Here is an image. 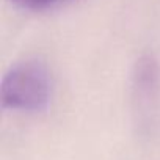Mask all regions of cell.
<instances>
[{
	"instance_id": "2",
	"label": "cell",
	"mask_w": 160,
	"mask_h": 160,
	"mask_svg": "<svg viewBox=\"0 0 160 160\" xmlns=\"http://www.w3.org/2000/svg\"><path fill=\"white\" fill-rule=\"evenodd\" d=\"M133 87L140 101L149 102L151 98H154L158 88V64L151 55H144L138 60L133 74Z\"/></svg>"
},
{
	"instance_id": "3",
	"label": "cell",
	"mask_w": 160,
	"mask_h": 160,
	"mask_svg": "<svg viewBox=\"0 0 160 160\" xmlns=\"http://www.w3.org/2000/svg\"><path fill=\"white\" fill-rule=\"evenodd\" d=\"M68 0H16V3L25 8H33V10H44V8H50L55 5H60Z\"/></svg>"
},
{
	"instance_id": "1",
	"label": "cell",
	"mask_w": 160,
	"mask_h": 160,
	"mask_svg": "<svg viewBox=\"0 0 160 160\" xmlns=\"http://www.w3.org/2000/svg\"><path fill=\"white\" fill-rule=\"evenodd\" d=\"M50 101V74L44 61L25 60L14 64L0 85L3 108L18 112H44Z\"/></svg>"
}]
</instances>
